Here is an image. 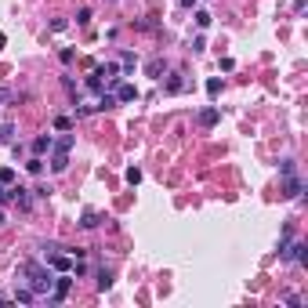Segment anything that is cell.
<instances>
[{
  "label": "cell",
  "mask_w": 308,
  "mask_h": 308,
  "mask_svg": "<svg viewBox=\"0 0 308 308\" xmlns=\"http://www.w3.org/2000/svg\"><path fill=\"white\" fill-rule=\"evenodd\" d=\"M218 120H221L218 105H207V109H199V116H196V123H199V127H214Z\"/></svg>",
  "instance_id": "7"
},
{
  "label": "cell",
  "mask_w": 308,
  "mask_h": 308,
  "mask_svg": "<svg viewBox=\"0 0 308 308\" xmlns=\"http://www.w3.org/2000/svg\"><path fill=\"white\" fill-rule=\"evenodd\" d=\"M301 189H305V185H301V178H297L294 171L283 174V196H287V199H297V196H301Z\"/></svg>",
  "instance_id": "6"
},
{
  "label": "cell",
  "mask_w": 308,
  "mask_h": 308,
  "mask_svg": "<svg viewBox=\"0 0 308 308\" xmlns=\"http://www.w3.org/2000/svg\"><path fill=\"white\" fill-rule=\"evenodd\" d=\"M113 98H116V102H134L138 87H134V83H116V95H113Z\"/></svg>",
  "instance_id": "9"
},
{
  "label": "cell",
  "mask_w": 308,
  "mask_h": 308,
  "mask_svg": "<svg viewBox=\"0 0 308 308\" xmlns=\"http://www.w3.org/2000/svg\"><path fill=\"white\" fill-rule=\"evenodd\" d=\"M0 228H4V211H0Z\"/></svg>",
  "instance_id": "31"
},
{
  "label": "cell",
  "mask_w": 308,
  "mask_h": 308,
  "mask_svg": "<svg viewBox=\"0 0 308 308\" xmlns=\"http://www.w3.org/2000/svg\"><path fill=\"white\" fill-rule=\"evenodd\" d=\"M196 26L207 29V26H211V15H207V11H196Z\"/></svg>",
  "instance_id": "22"
},
{
  "label": "cell",
  "mask_w": 308,
  "mask_h": 308,
  "mask_svg": "<svg viewBox=\"0 0 308 308\" xmlns=\"http://www.w3.org/2000/svg\"><path fill=\"white\" fill-rule=\"evenodd\" d=\"M58 58H62V65H69V62L76 58V51H73V48H62V51H58Z\"/></svg>",
  "instance_id": "19"
},
{
  "label": "cell",
  "mask_w": 308,
  "mask_h": 308,
  "mask_svg": "<svg viewBox=\"0 0 308 308\" xmlns=\"http://www.w3.org/2000/svg\"><path fill=\"white\" fill-rule=\"evenodd\" d=\"M138 181H142V171H138V167H130V171H127V185H138Z\"/></svg>",
  "instance_id": "23"
},
{
  "label": "cell",
  "mask_w": 308,
  "mask_h": 308,
  "mask_svg": "<svg viewBox=\"0 0 308 308\" xmlns=\"http://www.w3.org/2000/svg\"><path fill=\"white\" fill-rule=\"evenodd\" d=\"M163 58H149V62H145V73H149V76H160V73H163Z\"/></svg>",
  "instance_id": "15"
},
{
  "label": "cell",
  "mask_w": 308,
  "mask_h": 308,
  "mask_svg": "<svg viewBox=\"0 0 308 308\" xmlns=\"http://www.w3.org/2000/svg\"><path fill=\"white\" fill-rule=\"evenodd\" d=\"M98 211H83V218H80V228H98Z\"/></svg>",
  "instance_id": "14"
},
{
  "label": "cell",
  "mask_w": 308,
  "mask_h": 308,
  "mask_svg": "<svg viewBox=\"0 0 308 308\" xmlns=\"http://www.w3.org/2000/svg\"><path fill=\"white\" fill-rule=\"evenodd\" d=\"M185 87V80H181V73H171V76H167V83H163V91H167V95H178V91Z\"/></svg>",
  "instance_id": "10"
},
{
  "label": "cell",
  "mask_w": 308,
  "mask_h": 308,
  "mask_svg": "<svg viewBox=\"0 0 308 308\" xmlns=\"http://www.w3.org/2000/svg\"><path fill=\"white\" fill-rule=\"evenodd\" d=\"M33 152H36V156L51 152V134H40V138H36V142H33Z\"/></svg>",
  "instance_id": "13"
},
{
  "label": "cell",
  "mask_w": 308,
  "mask_h": 308,
  "mask_svg": "<svg viewBox=\"0 0 308 308\" xmlns=\"http://www.w3.org/2000/svg\"><path fill=\"white\" fill-rule=\"evenodd\" d=\"M18 272L26 276L29 290H33L36 297H40V294H51V287H55V276H51V272H48L44 265H36V261H26V265H22Z\"/></svg>",
  "instance_id": "1"
},
{
  "label": "cell",
  "mask_w": 308,
  "mask_h": 308,
  "mask_svg": "<svg viewBox=\"0 0 308 308\" xmlns=\"http://www.w3.org/2000/svg\"><path fill=\"white\" fill-rule=\"evenodd\" d=\"M69 127H73V120H69V116H55V130H69Z\"/></svg>",
  "instance_id": "20"
},
{
  "label": "cell",
  "mask_w": 308,
  "mask_h": 308,
  "mask_svg": "<svg viewBox=\"0 0 308 308\" xmlns=\"http://www.w3.org/2000/svg\"><path fill=\"white\" fill-rule=\"evenodd\" d=\"M95 287H98V290H109V287H113V272H109V268H98Z\"/></svg>",
  "instance_id": "12"
},
{
  "label": "cell",
  "mask_w": 308,
  "mask_h": 308,
  "mask_svg": "<svg viewBox=\"0 0 308 308\" xmlns=\"http://www.w3.org/2000/svg\"><path fill=\"white\" fill-rule=\"evenodd\" d=\"M4 44H7V36H4V33H0V51H4Z\"/></svg>",
  "instance_id": "27"
},
{
  "label": "cell",
  "mask_w": 308,
  "mask_h": 308,
  "mask_svg": "<svg viewBox=\"0 0 308 308\" xmlns=\"http://www.w3.org/2000/svg\"><path fill=\"white\" fill-rule=\"evenodd\" d=\"M91 22V7H80V11H76V26H87Z\"/></svg>",
  "instance_id": "18"
},
{
  "label": "cell",
  "mask_w": 308,
  "mask_h": 308,
  "mask_svg": "<svg viewBox=\"0 0 308 308\" xmlns=\"http://www.w3.org/2000/svg\"><path fill=\"white\" fill-rule=\"evenodd\" d=\"M218 91H221V80H218V76H214V80H207V95L214 98V95H218Z\"/></svg>",
  "instance_id": "21"
},
{
  "label": "cell",
  "mask_w": 308,
  "mask_h": 308,
  "mask_svg": "<svg viewBox=\"0 0 308 308\" xmlns=\"http://www.w3.org/2000/svg\"><path fill=\"white\" fill-rule=\"evenodd\" d=\"M69 149H73V134H62L58 142H51V171L55 174L69 167Z\"/></svg>",
  "instance_id": "2"
},
{
  "label": "cell",
  "mask_w": 308,
  "mask_h": 308,
  "mask_svg": "<svg viewBox=\"0 0 308 308\" xmlns=\"http://www.w3.org/2000/svg\"><path fill=\"white\" fill-rule=\"evenodd\" d=\"M95 73L102 76V80H109V83H116V80H120V65H116V62H105V65H98Z\"/></svg>",
  "instance_id": "8"
},
{
  "label": "cell",
  "mask_w": 308,
  "mask_h": 308,
  "mask_svg": "<svg viewBox=\"0 0 308 308\" xmlns=\"http://www.w3.org/2000/svg\"><path fill=\"white\" fill-rule=\"evenodd\" d=\"M69 287H73V279H69V272H62L58 276V279H55V287H51V301H55V305H62V301H65V297H69Z\"/></svg>",
  "instance_id": "4"
},
{
  "label": "cell",
  "mask_w": 308,
  "mask_h": 308,
  "mask_svg": "<svg viewBox=\"0 0 308 308\" xmlns=\"http://www.w3.org/2000/svg\"><path fill=\"white\" fill-rule=\"evenodd\" d=\"M26 171H29V174H44V160L36 156V152H33V156L26 160Z\"/></svg>",
  "instance_id": "16"
},
{
  "label": "cell",
  "mask_w": 308,
  "mask_h": 308,
  "mask_svg": "<svg viewBox=\"0 0 308 308\" xmlns=\"http://www.w3.org/2000/svg\"><path fill=\"white\" fill-rule=\"evenodd\" d=\"M178 4H181V7H192V4H196V0H178Z\"/></svg>",
  "instance_id": "26"
},
{
  "label": "cell",
  "mask_w": 308,
  "mask_h": 308,
  "mask_svg": "<svg viewBox=\"0 0 308 308\" xmlns=\"http://www.w3.org/2000/svg\"><path fill=\"white\" fill-rule=\"evenodd\" d=\"M0 102H7V91H0Z\"/></svg>",
  "instance_id": "29"
},
{
  "label": "cell",
  "mask_w": 308,
  "mask_h": 308,
  "mask_svg": "<svg viewBox=\"0 0 308 308\" xmlns=\"http://www.w3.org/2000/svg\"><path fill=\"white\" fill-rule=\"evenodd\" d=\"M11 301H18V305H33V301H36V294H33L29 287H18V290H15V297H11Z\"/></svg>",
  "instance_id": "11"
},
{
  "label": "cell",
  "mask_w": 308,
  "mask_h": 308,
  "mask_svg": "<svg viewBox=\"0 0 308 308\" xmlns=\"http://www.w3.org/2000/svg\"><path fill=\"white\" fill-rule=\"evenodd\" d=\"M279 258H283V261H290V265H305V261H308V246H305V243H290V240H283V243H279Z\"/></svg>",
  "instance_id": "3"
},
{
  "label": "cell",
  "mask_w": 308,
  "mask_h": 308,
  "mask_svg": "<svg viewBox=\"0 0 308 308\" xmlns=\"http://www.w3.org/2000/svg\"><path fill=\"white\" fill-rule=\"evenodd\" d=\"M11 130H15L11 123H4V127H0V142H11Z\"/></svg>",
  "instance_id": "25"
},
{
  "label": "cell",
  "mask_w": 308,
  "mask_h": 308,
  "mask_svg": "<svg viewBox=\"0 0 308 308\" xmlns=\"http://www.w3.org/2000/svg\"><path fill=\"white\" fill-rule=\"evenodd\" d=\"M0 199H7V189H4V185H0Z\"/></svg>",
  "instance_id": "28"
},
{
  "label": "cell",
  "mask_w": 308,
  "mask_h": 308,
  "mask_svg": "<svg viewBox=\"0 0 308 308\" xmlns=\"http://www.w3.org/2000/svg\"><path fill=\"white\" fill-rule=\"evenodd\" d=\"M11 178H15V171H11V167H4V171H0V185H11Z\"/></svg>",
  "instance_id": "24"
},
{
  "label": "cell",
  "mask_w": 308,
  "mask_h": 308,
  "mask_svg": "<svg viewBox=\"0 0 308 308\" xmlns=\"http://www.w3.org/2000/svg\"><path fill=\"white\" fill-rule=\"evenodd\" d=\"M120 69H123V73H134V55H130V51H123V58H120Z\"/></svg>",
  "instance_id": "17"
},
{
  "label": "cell",
  "mask_w": 308,
  "mask_h": 308,
  "mask_svg": "<svg viewBox=\"0 0 308 308\" xmlns=\"http://www.w3.org/2000/svg\"><path fill=\"white\" fill-rule=\"evenodd\" d=\"M4 301H11V297H4V294H0V305H4Z\"/></svg>",
  "instance_id": "30"
},
{
  "label": "cell",
  "mask_w": 308,
  "mask_h": 308,
  "mask_svg": "<svg viewBox=\"0 0 308 308\" xmlns=\"http://www.w3.org/2000/svg\"><path fill=\"white\" fill-rule=\"evenodd\" d=\"M7 199H11L18 211H29V207H33V189H22V185H18V189L7 192Z\"/></svg>",
  "instance_id": "5"
}]
</instances>
